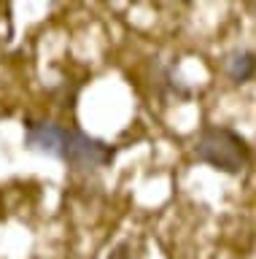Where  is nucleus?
<instances>
[{
    "label": "nucleus",
    "mask_w": 256,
    "mask_h": 259,
    "mask_svg": "<svg viewBox=\"0 0 256 259\" xmlns=\"http://www.w3.org/2000/svg\"><path fill=\"white\" fill-rule=\"evenodd\" d=\"M108 259H132V256H130V246H127V243H119V246L111 251Z\"/></svg>",
    "instance_id": "5"
},
{
    "label": "nucleus",
    "mask_w": 256,
    "mask_h": 259,
    "mask_svg": "<svg viewBox=\"0 0 256 259\" xmlns=\"http://www.w3.org/2000/svg\"><path fill=\"white\" fill-rule=\"evenodd\" d=\"M253 8H256V6H253Z\"/></svg>",
    "instance_id": "6"
},
{
    "label": "nucleus",
    "mask_w": 256,
    "mask_h": 259,
    "mask_svg": "<svg viewBox=\"0 0 256 259\" xmlns=\"http://www.w3.org/2000/svg\"><path fill=\"white\" fill-rule=\"evenodd\" d=\"M224 73L232 84H245L256 76V52L253 49H235L224 57Z\"/></svg>",
    "instance_id": "4"
},
{
    "label": "nucleus",
    "mask_w": 256,
    "mask_h": 259,
    "mask_svg": "<svg viewBox=\"0 0 256 259\" xmlns=\"http://www.w3.org/2000/svg\"><path fill=\"white\" fill-rule=\"evenodd\" d=\"M68 133H70V127H62L57 121L27 119L25 121V146L35 154L62 159L65 146H68Z\"/></svg>",
    "instance_id": "3"
},
{
    "label": "nucleus",
    "mask_w": 256,
    "mask_h": 259,
    "mask_svg": "<svg viewBox=\"0 0 256 259\" xmlns=\"http://www.w3.org/2000/svg\"><path fill=\"white\" fill-rule=\"evenodd\" d=\"M194 157L205 165L216 167L219 173L240 176L251 162V149H248L245 138L229 127L211 124L199 133L194 143Z\"/></svg>",
    "instance_id": "1"
},
{
    "label": "nucleus",
    "mask_w": 256,
    "mask_h": 259,
    "mask_svg": "<svg viewBox=\"0 0 256 259\" xmlns=\"http://www.w3.org/2000/svg\"><path fill=\"white\" fill-rule=\"evenodd\" d=\"M116 157V146L106 143L100 138H92L81 130H70L68 133V146L62 154V162H68L76 170H97L111 165Z\"/></svg>",
    "instance_id": "2"
}]
</instances>
